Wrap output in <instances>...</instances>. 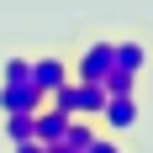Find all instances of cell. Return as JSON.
<instances>
[{"mask_svg":"<svg viewBox=\"0 0 153 153\" xmlns=\"http://www.w3.org/2000/svg\"><path fill=\"white\" fill-rule=\"evenodd\" d=\"M48 153H74V148H63V143H53V148H48Z\"/></svg>","mask_w":153,"mask_h":153,"instance_id":"cell-14","label":"cell"},{"mask_svg":"<svg viewBox=\"0 0 153 153\" xmlns=\"http://www.w3.org/2000/svg\"><path fill=\"white\" fill-rule=\"evenodd\" d=\"M69 122H74V116H63V111L42 106V111H37V122H32V137L42 143V148H53V143H63V132H69Z\"/></svg>","mask_w":153,"mask_h":153,"instance_id":"cell-6","label":"cell"},{"mask_svg":"<svg viewBox=\"0 0 153 153\" xmlns=\"http://www.w3.org/2000/svg\"><path fill=\"white\" fill-rule=\"evenodd\" d=\"M95 137H100V127H90L85 116H74V122H69V132H63V148H74V153H90V148H95Z\"/></svg>","mask_w":153,"mask_h":153,"instance_id":"cell-8","label":"cell"},{"mask_svg":"<svg viewBox=\"0 0 153 153\" xmlns=\"http://www.w3.org/2000/svg\"><path fill=\"white\" fill-rule=\"evenodd\" d=\"M48 95L37 85H0V116H11V111H42Z\"/></svg>","mask_w":153,"mask_h":153,"instance_id":"cell-5","label":"cell"},{"mask_svg":"<svg viewBox=\"0 0 153 153\" xmlns=\"http://www.w3.org/2000/svg\"><path fill=\"white\" fill-rule=\"evenodd\" d=\"M137 127V95H106V111H100V132L106 137H122Z\"/></svg>","mask_w":153,"mask_h":153,"instance_id":"cell-2","label":"cell"},{"mask_svg":"<svg viewBox=\"0 0 153 153\" xmlns=\"http://www.w3.org/2000/svg\"><path fill=\"white\" fill-rule=\"evenodd\" d=\"M11 153H48V148H42L37 137H27V143H11Z\"/></svg>","mask_w":153,"mask_h":153,"instance_id":"cell-13","label":"cell"},{"mask_svg":"<svg viewBox=\"0 0 153 153\" xmlns=\"http://www.w3.org/2000/svg\"><path fill=\"white\" fill-rule=\"evenodd\" d=\"M100 111H106V90H100V85H79V79H74V116L100 122Z\"/></svg>","mask_w":153,"mask_h":153,"instance_id":"cell-7","label":"cell"},{"mask_svg":"<svg viewBox=\"0 0 153 153\" xmlns=\"http://www.w3.org/2000/svg\"><path fill=\"white\" fill-rule=\"evenodd\" d=\"M0 85H32V58H5L0 63Z\"/></svg>","mask_w":153,"mask_h":153,"instance_id":"cell-10","label":"cell"},{"mask_svg":"<svg viewBox=\"0 0 153 153\" xmlns=\"http://www.w3.org/2000/svg\"><path fill=\"white\" fill-rule=\"evenodd\" d=\"M32 122H37V111H11V116H0L5 143H27V137H32Z\"/></svg>","mask_w":153,"mask_h":153,"instance_id":"cell-9","label":"cell"},{"mask_svg":"<svg viewBox=\"0 0 153 153\" xmlns=\"http://www.w3.org/2000/svg\"><path fill=\"white\" fill-rule=\"evenodd\" d=\"M111 69L137 79L143 69H148V48H143L137 37H111Z\"/></svg>","mask_w":153,"mask_h":153,"instance_id":"cell-3","label":"cell"},{"mask_svg":"<svg viewBox=\"0 0 153 153\" xmlns=\"http://www.w3.org/2000/svg\"><path fill=\"white\" fill-rule=\"evenodd\" d=\"M32 85H37L42 95L63 90V85H69V63H63L58 53H42V58H32Z\"/></svg>","mask_w":153,"mask_h":153,"instance_id":"cell-4","label":"cell"},{"mask_svg":"<svg viewBox=\"0 0 153 153\" xmlns=\"http://www.w3.org/2000/svg\"><path fill=\"white\" fill-rule=\"evenodd\" d=\"M100 90H106V95H137V79H132V74H116V69H111V74L100 79Z\"/></svg>","mask_w":153,"mask_h":153,"instance_id":"cell-11","label":"cell"},{"mask_svg":"<svg viewBox=\"0 0 153 153\" xmlns=\"http://www.w3.org/2000/svg\"><path fill=\"white\" fill-rule=\"evenodd\" d=\"M106 74H111V37H95V42H85L74 53V79L79 85H100Z\"/></svg>","mask_w":153,"mask_h":153,"instance_id":"cell-1","label":"cell"},{"mask_svg":"<svg viewBox=\"0 0 153 153\" xmlns=\"http://www.w3.org/2000/svg\"><path fill=\"white\" fill-rule=\"evenodd\" d=\"M90 153H127V148H122V143H116V137H106V132H100V137H95V148H90Z\"/></svg>","mask_w":153,"mask_h":153,"instance_id":"cell-12","label":"cell"}]
</instances>
